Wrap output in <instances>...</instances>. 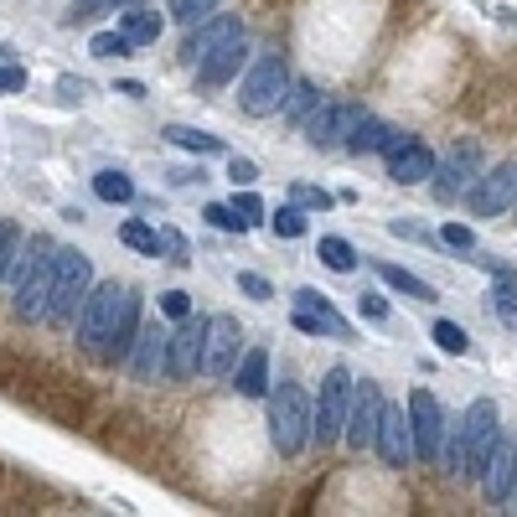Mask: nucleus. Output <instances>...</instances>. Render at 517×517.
I'll use <instances>...</instances> for the list:
<instances>
[{"label":"nucleus","mask_w":517,"mask_h":517,"mask_svg":"<svg viewBox=\"0 0 517 517\" xmlns=\"http://www.w3.org/2000/svg\"><path fill=\"white\" fill-rule=\"evenodd\" d=\"M295 331H306V337H352V326H347V316H337L326 306V295L321 290H311V285H300L295 290Z\"/></svg>","instance_id":"obj_15"},{"label":"nucleus","mask_w":517,"mask_h":517,"mask_svg":"<svg viewBox=\"0 0 517 517\" xmlns=\"http://www.w3.org/2000/svg\"><path fill=\"white\" fill-rule=\"evenodd\" d=\"M383 135H388V125H383V119H362V125L352 130V140H347V150H352V156H373V150H383Z\"/></svg>","instance_id":"obj_27"},{"label":"nucleus","mask_w":517,"mask_h":517,"mask_svg":"<svg viewBox=\"0 0 517 517\" xmlns=\"http://www.w3.org/2000/svg\"><path fill=\"white\" fill-rule=\"evenodd\" d=\"M233 37H243V21L233 16V11H218V16H207V21H197L192 32H187V42H181V63L187 68H202L212 52H223Z\"/></svg>","instance_id":"obj_12"},{"label":"nucleus","mask_w":517,"mask_h":517,"mask_svg":"<svg viewBox=\"0 0 517 517\" xmlns=\"http://www.w3.org/2000/svg\"><path fill=\"white\" fill-rule=\"evenodd\" d=\"M119 238H125L130 249H140V254H161V228H150V223H140V218L119 228Z\"/></svg>","instance_id":"obj_32"},{"label":"nucleus","mask_w":517,"mask_h":517,"mask_svg":"<svg viewBox=\"0 0 517 517\" xmlns=\"http://www.w3.org/2000/svg\"><path fill=\"white\" fill-rule=\"evenodd\" d=\"M290 202H300V207H316V212H326V207H331V192H321V187H290Z\"/></svg>","instance_id":"obj_42"},{"label":"nucleus","mask_w":517,"mask_h":517,"mask_svg":"<svg viewBox=\"0 0 517 517\" xmlns=\"http://www.w3.org/2000/svg\"><path fill=\"white\" fill-rule=\"evenodd\" d=\"M94 192H99L104 202H135V181H130L125 171H99V176H94Z\"/></svg>","instance_id":"obj_28"},{"label":"nucleus","mask_w":517,"mask_h":517,"mask_svg":"<svg viewBox=\"0 0 517 517\" xmlns=\"http://www.w3.org/2000/svg\"><path fill=\"white\" fill-rule=\"evenodd\" d=\"M166 140L181 145V150H192V156H218L223 140L218 135H207V130H192V125H166Z\"/></svg>","instance_id":"obj_25"},{"label":"nucleus","mask_w":517,"mask_h":517,"mask_svg":"<svg viewBox=\"0 0 517 517\" xmlns=\"http://www.w3.org/2000/svg\"><path fill=\"white\" fill-rule=\"evenodd\" d=\"M228 181H233V187H254V181H259V166H254L249 156H233V161H228Z\"/></svg>","instance_id":"obj_38"},{"label":"nucleus","mask_w":517,"mask_h":517,"mask_svg":"<svg viewBox=\"0 0 517 517\" xmlns=\"http://www.w3.org/2000/svg\"><path fill=\"white\" fill-rule=\"evenodd\" d=\"M161 26H166V21H161L156 11H135V6H130L125 21H119V32H125L135 47H156V42H161Z\"/></svg>","instance_id":"obj_22"},{"label":"nucleus","mask_w":517,"mask_h":517,"mask_svg":"<svg viewBox=\"0 0 517 517\" xmlns=\"http://www.w3.org/2000/svg\"><path fill=\"white\" fill-rule=\"evenodd\" d=\"M316 104H321V88L306 83V78H295L290 94H285V104H280V119H285V125H300V119H306Z\"/></svg>","instance_id":"obj_23"},{"label":"nucleus","mask_w":517,"mask_h":517,"mask_svg":"<svg viewBox=\"0 0 517 517\" xmlns=\"http://www.w3.org/2000/svg\"><path fill=\"white\" fill-rule=\"evenodd\" d=\"M388 466H409V461H419L414 455V424H409V414L404 409H393V404H383V424H378V445H373Z\"/></svg>","instance_id":"obj_17"},{"label":"nucleus","mask_w":517,"mask_h":517,"mask_svg":"<svg viewBox=\"0 0 517 517\" xmlns=\"http://www.w3.org/2000/svg\"><path fill=\"white\" fill-rule=\"evenodd\" d=\"M243 57H249V47H243V37H233L223 52H212L207 63L197 68V78L207 83V88H223L228 78H238V68H243Z\"/></svg>","instance_id":"obj_21"},{"label":"nucleus","mask_w":517,"mask_h":517,"mask_svg":"<svg viewBox=\"0 0 517 517\" xmlns=\"http://www.w3.org/2000/svg\"><path fill=\"white\" fill-rule=\"evenodd\" d=\"M290 68H285V57L280 52H264L259 63L249 68V78L238 83V109L249 114V119H269V114H280L285 94H290Z\"/></svg>","instance_id":"obj_3"},{"label":"nucleus","mask_w":517,"mask_h":517,"mask_svg":"<svg viewBox=\"0 0 517 517\" xmlns=\"http://www.w3.org/2000/svg\"><path fill=\"white\" fill-rule=\"evenodd\" d=\"M26 88V73L16 63H0V94H21Z\"/></svg>","instance_id":"obj_46"},{"label":"nucleus","mask_w":517,"mask_h":517,"mask_svg":"<svg viewBox=\"0 0 517 517\" xmlns=\"http://www.w3.org/2000/svg\"><path fill=\"white\" fill-rule=\"evenodd\" d=\"M88 290H94V259L83 249H57V285H52V306L47 321H73V311H83Z\"/></svg>","instance_id":"obj_4"},{"label":"nucleus","mask_w":517,"mask_h":517,"mask_svg":"<svg viewBox=\"0 0 517 517\" xmlns=\"http://www.w3.org/2000/svg\"><path fill=\"white\" fill-rule=\"evenodd\" d=\"M233 207H238V218H243V223H249V228H254V223L264 218V202H259V197H254L249 187H243V192H238V202H233Z\"/></svg>","instance_id":"obj_43"},{"label":"nucleus","mask_w":517,"mask_h":517,"mask_svg":"<svg viewBox=\"0 0 517 517\" xmlns=\"http://www.w3.org/2000/svg\"><path fill=\"white\" fill-rule=\"evenodd\" d=\"M347 409H352V373L337 362V368H326V378H321V399H316V419H311V440L321 450L342 440Z\"/></svg>","instance_id":"obj_5"},{"label":"nucleus","mask_w":517,"mask_h":517,"mask_svg":"<svg viewBox=\"0 0 517 517\" xmlns=\"http://www.w3.org/2000/svg\"><path fill=\"white\" fill-rule=\"evenodd\" d=\"M88 52H94V57H130L135 42H130L125 32H99L94 42H88Z\"/></svg>","instance_id":"obj_33"},{"label":"nucleus","mask_w":517,"mask_h":517,"mask_svg":"<svg viewBox=\"0 0 517 517\" xmlns=\"http://www.w3.org/2000/svg\"><path fill=\"white\" fill-rule=\"evenodd\" d=\"M409 145H414V135H409V130H393V125H388V135H383V150H378V156H388V161H393V156H399V150H409Z\"/></svg>","instance_id":"obj_45"},{"label":"nucleus","mask_w":517,"mask_h":517,"mask_svg":"<svg viewBox=\"0 0 517 517\" xmlns=\"http://www.w3.org/2000/svg\"><path fill=\"white\" fill-rule=\"evenodd\" d=\"M109 6H125L130 11V6H150V0H109Z\"/></svg>","instance_id":"obj_47"},{"label":"nucleus","mask_w":517,"mask_h":517,"mask_svg":"<svg viewBox=\"0 0 517 517\" xmlns=\"http://www.w3.org/2000/svg\"><path fill=\"white\" fill-rule=\"evenodd\" d=\"M207 223L218 228V233H243V228H249V223L238 218V207H228V202H212L207 207Z\"/></svg>","instance_id":"obj_34"},{"label":"nucleus","mask_w":517,"mask_h":517,"mask_svg":"<svg viewBox=\"0 0 517 517\" xmlns=\"http://www.w3.org/2000/svg\"><path fill=\"white\" fill-rule=\"evenodd\" d=\"M409 424H414V455H419V466H435L440 455H445V414H440L430 388H414L409 393Z\"/></svg>","instance_id":"obj_8"},{"label":"nucleus","mask_w":517,"mask_h":517,"mask_svg":"<svg viewBox=\"0 0 517 517\" xmlns=\"http://www.w3.org/2000/svg\"><path fill=\"white\" fill-rule=\"evenodd\" d=\"M161 249L171 254V264H187V259H192V254H187V238L171 233V228H161Z\"/></svg>","instance_id":"obj_44"},{"label":"nucleus","mask_w":517,"mask_h":517,"mask_svg":"<svg viewBox=\"0 0 517 517\" xmlns=\"http://www.w3.org/2000/svg\"><path fill=\"white\" fill-rule=\"evenodd\" d=\"M16 254H21V233H16L11 223H0V280L11 275V264H16Z\"/></svg>","instance_id":"obj_35"},{"label":"nucleus","mask_w":517,"mask_h":517,"mask_svg":"<svg viewBox=\"0 0 517 517\" xmlns=\"http://www.w3.org/2000/svg\"><path fill=\"white\" fill-rule=\"evenodd\" d=\"M461 430H466V476H481L486 455H492V445L502 440V430H497V404H492V399H476V404L461 414Z\"/></svg>","instance_id":"obj_13"},{"label":"nucleus","mask_w":517,"mask_h":517,"mask_svg":"<svg viewBox=\"0 0 517 517\" xmlns=\"http://www.w3.org/2000/svg\"><path fill=\"white\" fill-rule=\"evenodd\" d=\"M476 176H481V145H476V140H461V145L445 156V166H435L430 192H435V202H455V197L471 192Z\"/></svg>","instance_id":"obj_10"},{"label":"nucleus","mask_w":517,"mask_h":517,"mask_svg":"<svg viewBox=\"0 0 517 517\" xmlns=\"http://www.w3.org/2000/svg\"><path fill=\"white\" fill-rule=\"evenodd\" d=\"M440 243H445V249L471 254V249H476V233H471V223H445V228H440Z\"/></svg>","instance_id":"obj_36"},{"label":"nucleus","mask_w":517,"mask_h":517,"mask_svg":"<svg viewBox=\"0 0 517 517\" xmlns=\"http://www.w3.org/2000/svg\"><path fill=\"white\" fill-rule=\"evenodd\" d=\"M269 228H275V238H306V207L300 202H290V207H280L275 218H269Z\"/></svg>","instance_id":"obj_29"},{"label":"nucleus","mask_w":517,"mask_h":517,"mask_svg":"<svg viewBox=\"0 0 517 517\" xmlns=\"http://www.w3.org/2000/svg\"><path fill=\"white\" fill-rule=\"evenodd\" d=\"M362 114L357 104H342V99H321L306 119H300V135H306L316 150H337V145H347L352 140V130L362 125Z\"/></svg>","instance_id":"obj_6"},{"label":"nucleus","mask_w":517,"mask_h":517,"mask_svg":"<svg viewBox=\"0 0 517 517\" xmlns=\"http://www.w3.org/2000/svg\"><path fill=\"white\" fill-rule=\"evenodd\" d=\"M238 290L249 295V300H275V285H269L264 275H249V269H243V275H238Z\"/></svg>","instance_id":"obj_39"},{"label":"nucleus","mask_w":517,"mask_h":517,"mask_svg":"<svg viewBox=\"0 0 517 517\" xmlns=\"http://www.w3.org/2000/svg\"><path fill=\"white\" fill-rule=\"evenodd\" d=\"M218 6H223V0H171V16H176V21H181V26H187V32H192L197 21L218 16Z\"/></svg>","instance_id":"obj_31"},{"label":"nucleus","mask_w":517,"mask_h":517,"mask_svg":"<svg viewBox=\"0 0 517 517\" xmlns=\"http://www.w3.org/2000/svg\"><path fill=\"white\" fill-rule=\"evenodd\" d=\"M512 486H517V445L497 440L492 455H486V466H481V492H486V502L502 507L512 497Z\"/></svg>","instance_id":"obj_18"},{"label":"nucleus","mask_w":517,"mask_h":517,"mask_svg":"<svg viewBox=\"0 0 517 517\" xmlns=\"http://www.w3.org/2000/svg\"><path fill=\"white\" fill-rule=\"evenodd\" d=\"M507 207H517V161H502L492 171H481L476 187L466 192V212H471V218H502Z\"/></svg>","instance_id":"obj_7"},{"label":"nucleus","mask_w":517,"mask_h":517,"mask_svg":"<svg viewBox=\"0 0 517 517\" xmlns=\"http://www.w3.org/2000/svg\"><path fill=\"white\" fill-rule=\"evenodd\" d=\"M357 311L368 316V321H388V300H383L378 290H362V295H357Z\"/></svg>","instance_id":"obj_41"},{"label":"nucleus","mask_w":517,"mask_h":517,"mask_svg":"<svg viewBox=\"0 0 517 517\" xmlns=\"http://www.w3.org/2000/svg\"><path fill=\"white\" fill-rule=\"evenodd\" d=\"M435 166H440V156H435L430 145H419V140H414L409 150H399V156L388 161V176L399 181V187H419V181H430V176H435Z\"/></svg>","instance_id":"obj_19"},{"label":"nucleus","mask_w":517,"mask_h":517,"mask_svg":"<svg viewBox=\"0 0 517 517\" xmlns=\"http://www.w3.org/2000/svg\"><path fill=\"white\" fill-rule=\"evenodd\" d=\"M316 259L326 269H337V275H352V269H357V249H352L347 238H321L316 243Z\"/></svg>","instance_id":"obj_26"},{"label":"nucleus","mask_w":517,"mask_h":517,"mask_svg":"<svg viewBox=\"0 0 517 517\" xmlns=\"http://www.w3.org/2000/svg\"><path fill=\"white\" fill-rule=\"evenodd\" d=\"M202 342H207V321L181 316V326L171 331V378L187 383L202 373Z\"/></svg>","instance_id":"obj_16"},{"label":"nucleus","mask_w":517,"mask_h":517,"mask_svg":"<svg viewBox=\"0 0 517 517\" xmlns=\"http://www.w3.org/2000/svg\"><path fill=\"white\" fill-rule=\"evenodd\" d=\"M243 357V331L233 316H207V342H202V373L207 378H233Z\"/></svg>","instance_id":"obj_11"},{"label":"nucleus","mask_w":517,"mask_h":517,"mask_svg":"<svg viewBox=\"0 0 517 517\" xmlns=\"http://www.w3.org/2000/svg\"><path fill=\"white\" fill-rule=\"evenodd\" d=\"M430 337H435V347H440L445 357H466V352H471V337H466V331L455 326V321H435Z\"/></svg>","instance_id":"obj_30"},{"label":"nucleus","mask_w":517,"mask_h":517,"mask_svg":"<svg viewBox=\"0 0 517 517\" xmlns=\"http://www.w3.org/2000/svg\"><path fill=\"white\" fill-rule=\"evenodd\" d=\"M135 337H140V295L125 285L88 290L83 311H78V342L104 362H130Z\"/></svg>","instance_id":"obj_1"},{"label":"nucleus","mask_w":517,"mask_h":517,"mask_svg":"<svg viewBox=\"0 0 517 517\" xmlns=\"http://www.w3.org/2000/svg\"><path fill=\"white\" fill-rule=\"evenodd\" d=\"M378 280L383 285H393L399 295H409V300H435V290L424 285L419 275H409V269H399V264H388V259H378Z\"/></svg>","instance_id":"obj_24"},{"label":"nucleus","mask_w":517,"mask_h":517,"mask_svg":"<svg viewBox=\"0 0 517 517\" xmlns=\"http://www.w3.org/2000/svg\"><path fill=\"white\" fill-rule=\"evenodd\" d=\"M161 311H166L171 321L192 316V295H187V290H166V295H161Z\"/></svg>","instance_id":"obj_40"},{"label":"nucleus","mask_w":517,"mask_h":517,"mask_svg":"<svg viewBox=\"0 0 517 517\" xmlns=\"http://www.w3.org/2000/svg\"><path fill=\"white\" fill-rule=\"evenodd\" d=\"M130 373L140 383H156V378H171V331L145 321L140 337H135V352H130Z\"/></svg>","instance_id":"obj_14"},{"label":"nucleus","mask_w":517,"mask_h":517,"mask_svg":"<svg viewBox=\"0 0 517 517\" xmlns=\"http://www.w3.org/2000/svg\"><path fill=\"white\" fill-rule=\"evenodd\" d=\"M492 300H497V316H502L507 326H517V280H502V290H497Z\"/></svg>","instance_id":"obj_37"},{"label":"nucleus","mask_w":517,"mask_h":517,"mask_svg":"<svg viewBox=\"0 0 517 517\" xmlns=\"http://www.w3.org/2000/svg\"><path fill=\"white\" fill-rule=\"evenodd\" d=\"M378 424H383V393H378L373 378H362V383H352V409H347L342 440L352 450H373L378 445Z\"/></svg>","instance_id":"obj_9"},{"label":"nucleus","mask_w":517,"mask_h":517,"mask_svg":"<svg viewBox=\"0 0 517 517\" xmlns=\"http://www.w3.org/2000/svg\"><path fill=\"white\" fill-rule=\"evenodd\" d=\"M233 388L243 393V399H264V393H269V352L264 347H249V352L238 357Z\"/></svg>","instance_id":"obj_20"},{"label":"nucleus","mask_w":517,"mask_h":517,"mask_svg":"<svg viewBox=\"0 0 517 517\" xmlns=\"http://www.w3.org/2000/svg\"><path fill=\"white\" fill-rule=\"evenodd\" d=\"M507 502H517V486H512V497H507ZM512 512H517V507H512Z\"/></svg>","instance_id":"obj_48"},{"label":"nucleus","mask_w":517,"mask_h":517,"mask_svg":"<svg viewBox=\"0 0 517 517\" xmlns=\"http://www.w3.org/2000/svg\"><path fill=\"white\" fill-rule=\"evenodd\" d=\"M311 419H316V404L300 383H280L269 388V440H275L280 455H300L311 440Z\"/></svg>","instance_id":"obj_2"}]
</instances>
